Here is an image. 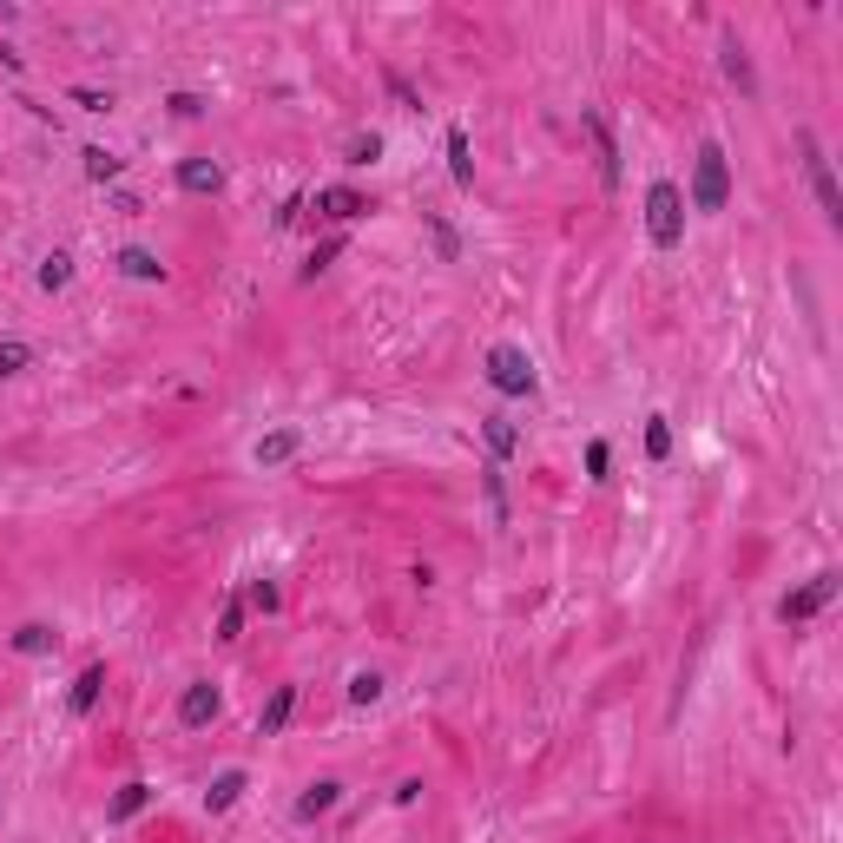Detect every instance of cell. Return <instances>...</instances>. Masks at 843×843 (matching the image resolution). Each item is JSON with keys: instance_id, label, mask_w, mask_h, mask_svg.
<instances>
[{"instance_id": "obj_11", "label": "cell", "mask_w": 843, "mask_h": 843, "mask_svg": "<svg viewBox=\"0 0 843 843\" xmlns=\"http://www.w3.org/2000/svg\"><path fill=\"white\" fill-rule=\"evenodd\" d=\"M336 804H343V784H336V778H317L310 791L297 797V824H317V817L336 811Z\"/></svg>"}, {"instance_id": "obj_31", "label": "cell", "mask_w": 843, "mask_h": 843, "mask_svg": "<svg viewBox=\"0 0 843 843\" xmlns=\"http://www.w3.org/2000/svg\"><path fill=\"white\" fill-rule=\"evenodd\" d=\"M251 606H257V613H277V606H284L277 580H251Z\"/></svg>"}, {"instance_id": "obj_17", "label": "cell", "mask_w": 843, "mask_h": 843, "mask_svg": "<svg viewBox=\"0 0 843 843\" xmlns=\"http://www.w3.org/2000/svg\"><path fill=\"white\" fill-rule=\"evenodd\" d=\"M587 126H593V139H600V178H606V185H620V145H613V132H606V119H600V112H593Z\"/></svg>"}, {"instance_id": "obj_13", "label": "cell", "mask_w": 843, "mask_h": 843, "mask_svg": "<svg viewBox=\"0 0 843 843\" xmlns=\"http://www.w3.org/2000/svg\"><path fill=\"white\" fill-rule=\"evenodd\" d=\"M481 435H488V448H494V462H508L514 448H521V429H514L508 415L494 409V415H481Z\"/></svg>"}, {"instance_id": "obj_5", "label": "cell", "mask_w": 843, "mask_h": 843, "mask_svg": "<svg viewBox=\"0 0 843 843\" xmlns=\"http://www.w3.org/2000/svg\"><path fill=\"white\" fill-rule=\"evenodd\" d=\"M837 600V573H817L811 587H797V593H784L778 600V620L791 626V620H811V613H824V606Z\"/></svg>"}, {"instance_id": "obj_4", "label": "cell", "mask_w": 843, "mask_h": 843, "mask_svg": "<svg viewBox=\"0 0 843 843\" xmlns=\"http://www.w3.org/2000/svg\"><path fill=\"white\" fill-rule=\"evenodd\" d=\"M797 145H804V172H811V191H817V205H824V218L837 224V218H843V191H837V172H830L824 145H817V132H797Z\"/></svg>"}, {"instance_id": "obj_7", "label": "cell", "mask_w": 843, "mask_h": 843, "mask_svg": "<svg viewBox=\"0 0 843 843\" xmlns=\"http://www.w3.org/2000/svg\"><path fill=\"white\" fill-rule=\"evenodd\" d=\"M297 455H303V429H271V435H257V442H251L257 468H284V462H297Z\"/></svg>"}, {"instance_id": "obj_34", "label": "cell", "mask_w": 843, "mask_h": 843, "mask_svg": "<svg viewBox=\"0 0 843 843\" xmlns=\"http://www.w3.org/2000/svg\"><path fill=\"white\" fill-rule=\"evenodd\" d=\"M415 797H422V778H402V784H396V804H402V811H409Z\"/></svg>"}, {"instance_id": "obj_1", "label": "cell", "mask_w": 843, "mask_h": 843, "mask_svg": "<svg viewBox=\"0 0 843 843\" xmlns=\"http://www.w3.org/2000/svg\"><path fill=\"white\" fill-rule=\"evenodd\" d=\"M685 205L705 211V218H718V211L732 205V159H725V145H718V139L699 145V165H692V191H685Z\"/></svg>"}, {"instance_id": "obj_21", "label": "cell", "mask_w": 843, "mask_h": 843, "mask_svg": "<svg viewBox=\"0 0 843 843\" xmlns=\"http://www.w3.org/2000/svg\"><path fill=\"white\" fill-rule=\"evenodd\" d=\"M126 172V159H119V152H106V145H86V178H99V185H106V178H119Z\"/></svg>"}, {"instance_id": "obj_6", "label": "cell", "mask_w": 843, "mask_h": 843, "mask_svg": "<svg viewBox=\"0 0 843 843\" xmlns=\"http://www.w3.org/2000/svg\"><path fill=\"white\" fill-rule=\"evenodd\" d=\"M211 718H218V685H211V679H191L185 699H178V725H185V732H205Z\"/></svg>"}, {"instance_id": "obj_29", "label": "cell", "mask_w": 843, "mask_h": 843, "mask_svg": "<svg viewBox=\"0 0 843 843\" xmlns=\"http://www.w3.org/2000/svg\"><path fill=\"white\" fill-rule=\"evenodd\" d=\"M33 363V350L27 343H14V336H7V343H0V376H20V369Z\"/></svg>"}, {"instance_id": "obj_8", "label": "cell", "mask_w": 843, "mask_h": 843, "mask_svg": "<svg viewBox=\"0 0 843 843\" xmlns=\"http://www.w3.org/2000/svg\"><path fill=\"white\" fill-rule=\"evenodd\" d=\"M448 178H455V191H475V145H468V126H448Z\"/></svg>"}, {"instance_id": "obj_10", "label": "cell", "mask_w": 843, "mask_h": 843, "mask_svg": "<svg viewBox=\"0 0 843 843\" xmlns=\"http://www.w3.org/2000/svg\"><path fill=\"white\" fill-rule=\"evenodd\" d=\"M99 692H106V659H93V666L80 672V679H73V692H66V712L73 718H86L99 705Z\"/></svg>"}, {"instance_id": "obj_25", "label": "cell", "mask_w": 843, "mask_h": 843, "mask_svg": "<svg viewBox=\"0 0 843 843\" xmlns=\"http://www.w3.org/2000/svg\"><path fill=\"white\" fill-rule=\"evenodd\" d=\"M646 455H653V462L672 455V422H666V415H646Z\"/></svg>"}, {"instance_id": "obj_9", "label": "cell", "mask_w": 843, "mask_h": 843, "mask_svg": "<svg viewBox=\"0 0 843 843\" xmlns=\"http://www.w3.org/2000/svg\"><path fill=\"white\" fill-rule=\"evenodd\" d=\"M363 211H369V198H363V191H350V185H330V191H317V218L350 224V218H363Z\"/></svg>"}, {"instance_id": "obj_24", "label": "cell", "mask_w": 843, "mask_h": 843, "mask_svg": "<svg viewBox=\"0 0 843 843\" xmlns=\"http://www.w3.org/2000/svg\"><path fill=\"white\" fill-rule=\"evenodd\" d=\"M376 159H382V132H356L343 145V165H376Z\"/></svg>"}, {"instance_id": "obj_16", "label": "cell", "mask_w": 843, "mask_h": 843, "mask_svg": "<svg viewBox=\"0 0 843 843\" xmlns=\"http://www.w3.org/2000/svg\"><path fill=\"white\" fill-rule=\"evenodd\" d=\"M145 804H152V784H139V778H132V784H119V797H112V824H126V817H139L145 811Z\"/></svg>"}, {"instance_id": "obj_23", "label": "cell", "mask_w": 843, "mask_h": 843, "mask_svg": "<svg viewBox=\"0 0 843 843\" xmlns=\"http://www.w3.org/2000/svg\"><path fill=\"white\" fill-rule=\"evenodd\" d=\"M66 284H73V257H66V251L40 257V290H66Z\"/></svg>"}, {"instance_id": "obj_20", "label": "cell", "mask_w": 843, "mask_h": 843, "mask_svg": "<svg viewBox=\"0 0 843 843\" xmlns=\"http://www.w3.org/2000/svg\"><path fill=\"white\" fill-rule=\"evenodd\" d=\"M429 238H435V257H442V264H455V257H462V238H455V224H448L442 211H429Z\"/></svg>"}, {"instance_id": "obj_30", "label": "cell", "mask_w": 843, "mask_h": 843, "mask_svg": "<svg viewBox=\"0 0 843 843\" xmlns=\"http://www.w3.org/2000/svg\"><path fill=\"white\" fill-rule=\"evenodd\" d=\"M343 251V231H336V238H323L317 251H310V264H303V277H317V271H330V257Z\"/></svg>"}, {"instance_id": "obj_33", "label": "cell", "mask_w": 843, "mask_h": 843, "mask_svg": "<svg viewBox=\"0 0 843 843\" xmlns=\"http://www.w3.org/2000/svg\"><path fill=\"white\" fill-rule=\"evenodd\" d=\"M389 93H396V99H402V106H409V112H422V93H415V86L402 80V73H389Z\"/></svg>"}, {"instance_id": "obj_2", "label": "cell", "mask_w": 843, "mask_h": 843, "mask_svg": "<svg viewBox=\"0 0 843 843\" xmlns=\"http://www.w3.org/2000/svg\"><path fill=\"white\" fill-rule=\"evenodd\" d=\"M646 238H653V251H679L685 244V185L679 178H653L646 185Z\"/></svg>"}, {"instance_id": "obj_22", "label": "cell", "mask_w": 843, "mask_h": 843, "mask_svg": "<svg viewBox=\"0 0 843 843\" xmlns=\"http://www.w3.org/2000/svg\"><path fill=\"white\" fill-rule=\"evenodd\" d=\"M14 653H27V659L53 653V626H40V620H33V626H20V633H14Z\"/></svg>"}, {"instance_id": "obj_27", "label": "cell", "mask_w": 843, "mask_h": 843, "mask_svg": "<svg viewBox=\"0 0 843 843\" xmlns=\"http://www.w3.org/2000/svg\"><path fill=\"white\" fill-rule=\"evenodd\" d=\"M725 73H732V80L745 86V93L758 86V80H751V60H745V47H738V40H725Z\"/></svg>"}, {"instance_id": "obj_19", "label": "cell", "mask_w": 843, "mask_h": 843, "mask_svg": "<svg viewBox=\"0 0 843 843\" xmlns=\"http://www.w3.org/2000/svg\"><path fill=\"white\" fill-rule=\"evenodd\" d=\"M481 494H488L494 527H508V488H501V462H488V468H481Z\"/></svg>"}, {"instance_id": "obj_35", "label": "cell", "mask_w": 843, "mask_h": 843, "mask_svg": "<svg viewBox=\"0 0 843 843\" xmlns=\"http://www.w3.org/2000/svg\"><path fill=\"white\" fill-rule=\"evenodd\" d=\"M73 99H80L86 112H106V106H112V93H86V86H80V93H73Z\"/></svg>"}, {"instance_id": "obj_12", "label": "cell", "mask_w": 843, "mask_h": 843, "mask_svg": "<svg viewBox=\"0 0 843 843\" xmlns=\"http://www.w3.org/2000/svg\"><path fill=\"white\" fill-rule=\"evenodd\" d=\"M290 712H297V685H277L271 705H264V718H257V738H277L290 725Z\"/></svg>"}, {"instance_id": "obj_15", "label": "cell", "mask_w": 843, "mask_h": 843, "mask_svg": "<svg viewBox=\"0 0 843 843\" xmlns=\"http://www.w3.org/2000/svg\"><path fill=\"white\" fill-rule=\"evenodd\" d=\"M244 784H251L244 771H218V778L205 784V811H231V804L244 797Z\"/></svg>"}, {"instance_id": "obj_26", "label": "cell", "mask_w": 843, "mask_h": 843, "mask_svg": "<svg viewBox=\"0 0 843 843\" xmlns=\"http://www.w3.org/2000/svg\"><path fill=\"white\" fill-rule=\"evenodd\" d=\"M244 633V593H224V613H218V639H238Z\"/></svg>"}, {"instance_id": "obj_14", "label": "cell", "mask_w": 843, "mask_h": 843, "mask_svg": "<svg viewBox=\"0 0 843 843\" xmlns=\"http://www.w3.org/2000/svg\"><path fill=\"white\" fill-rule=\"evenodd\" d=\"M178 185L185 191H224V165L218 159H185L178 165Z\"/></svg>"}, {"instance_id": "obj_32", "label": "cell", "mask_w": 843, "mask_h": 843, "mask_svg": "<svg viewBox=\"0 0 843 843\" xmlns=\"http://www.w3.org/2000/svg\"><path fill=\"white\" fill-rule=\"evenodd\" d=\"M606 468H613V448L593 435V442H587V475H593V481H606Z\"/></svg>"}, {"instance_id": "obj_28", "label": "cell", "mask_w": 843, "mask_h": 843, "mask_svg": "<svg viewBox=\"0 0 843 843\" xmlns=\"http://www.w3.org/2000/svg\"><path fill=\"white\" fill-rule=\"evenodd\" d=\"M382 699V672H356L350 679V705H376Z\"/></svg>"}, {"instance_id": "obj_18", "label": "cell", "mask_w": 843, "mask_h": 843, "mask_svg": "<svg viewBox=\"0 0 843 843\" xmlns=\"http://www.w3.org/2000/svg\"><path fill=\"white\" fill-rule=\"evenodd\" d=\"M119 271H126V277H139V284H159V277H165V264H159L152 251H139V244H132V251H119Z\"/></svg>"}, {"instance_id": "obj_3", "label": "cell", "mask_w": 843, "mask_h": 843, "mask_svg": "<svg viewBox=\"0 0 843 843\" xmlns=\"http://www.w3.org/2000/svg\"><path fill=\"white\" fill-rule=\"evenodd\" d=\"M481 376H488L494 396H508V402H527L534 389H541V376H534V356H527L521 343H494V350H488V369H481Z\"/></svg>"}]
</instances>
